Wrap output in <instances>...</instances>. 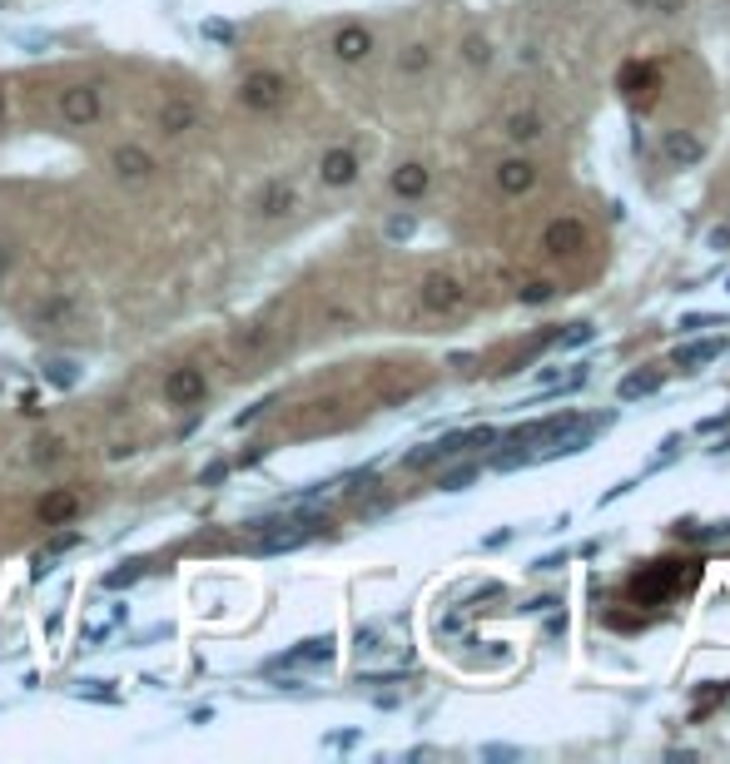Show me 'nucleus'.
<instances>
[{
  "label": "nucleus",
  "instance_id": "f257e3e1",
  "mask_svg": "<svg viewBox=\"0 0 730 764\" xmlns=\"http://www.w3.org/2000/svg\"><path fill=\"white\" fill-rule=\"evenodd\" d=\"M239 105L249 115H279L289 105V80L279 70H249L239 80Z\"/></svg>",
  "mask_w": 730,
  "mask_h": 764
},
{
  "label": "nucleus",
  "instance_id": "f03ea898",
  "mask_svg": "<svg viewBox=\"0 0 730 764\" xmlns=\"http://www.w3.org/2000/svg\"><path fill=\"white\" fill-rule=\"evenodd\" d=\"M497 442V427H467V432H447L442 442L433 447H418V452H408V467L418 472V467H433L442 457H457V452H477V447H492Z\"/></svg>",
  "mask_w": 730,
  "mask_h": 764
},
{
  "label": "nucleus",
  "instance_id": "7ed1b4c3",
  "mask_svg": "<svg viewBox=\"0 0 730 764\" xmlns=\"http://www.w3.org/2000/svg\"><path fill=\"white\" fill-rule=\"evenodd\" d=\"M105 115V100H100V85H65L60 90V120L70 129H95Z\"/></svg>",
  "mask_w": 730,
  "mask_h": 764
},
{
  "label": "nucleus",
  "instance_id": "20e7f679",
  "mask_svg": "<svg viewBox=\"0 0 730 764\" xmlns=\"http://www.w3.org/2000/svg\"><path fill=\"white\" fill-rule=\"evenodd\" d=\"M462 298H467V288H462V278L457 273H428L423 283H418V303H423V313H438V318H447V313H457L462 308Z\"/></svg>",
  "mask_w": 730,
  "mask_h": 764
},
{
  "label": "nucleus",
  "instance_id": "39448f33",
  "mask_svg": "<svg viewBox=\"0 0 730 764\" xmlns=\"http://www.w3.org/2000/svg\"><path fill=\"white\" fill-rule=\"evenodd\" d=\"M358 174H363V159H358L353 144L323 149V159H318V184L323 189H348V184H358Z\"/></svg>",
  "mask_w": 730,
  "mask_h": 764
},
{
  "label": "nucleus",
  "instance_id": "423d86ee",
  "mask_svg": "<svg viewBox=\"0 0 730 764\" xmlns=\"http://www.w3.org/2000/svg\"><path fill=\"white\" fill-rule=\"evenodd\" d=\"M204 397H209V378H204V368H194V363L169 368V378H164V402H169V407H199Z\"/></svg>",
  "mask_w": 730,
  "mask_h": 764
},
{
  "label": "nucleus",
  "instance_id": "0eeeda50",
  "mask_svg": "<svg viewBox=\"0 0 730 764\" xmlns=\"http://www.w3.org/2000/svg\"><path fill=\"white\" fill-rule=\"evenodd\" d=\"M373 30L368 25H338L333 30V40H328V50H333V60L338 65H363L368 55H373Z\"/></svg>",
  "mask_w": 730,
  "mask_h": 764
},
{
  "label": "nucleus",
  "instance_id": "6e6552de",
  "mask_svg": "<svg viewBox=\"0 0 730 764\" xmlns=\"http://www.w3.org/2000/svg\"><path fill=\"white\" fill-rule=\"evenodd\" d=\"M686 581H691V571H676V561H666V571H661V566H651V571H641L631 591H636V601H646V606H656V601H666V596H671L676 586H686Z\"/></svg>",
  "mask_w": 730,
  "mask_h": 764
},
{
  "label": "nucleus",
  "instance_id": "1a4fd4ad",
  "mask_svg": "<svg viewBox=\"0 0 730 764\" xmlns=\"http://www.w3.org/2000/svg\"><path fill=\"white\" fill-rule=\"evenodd\" d=\"M110 169H115L125 184H149L154 169H159V159L149 154L145 144H120V149L110 154Z\"/></svg>",
  "mask_w": 730,
  "mask_h": 764
},
{
  "label": "nucleus",
  "instance_id": "9d476101",
  "mask_svg": "<svg viewBox=\"0 0 730 764\" xmlns=\"http://www.w3.org/2000/svg\"><path fill=\"white\" fill-rule=\"evenodd\" d=\"M582 244H586V224H582V219H552V224L542 229V249H547L552 258H572Z\"/></svg>",
  "mask_w": 730,
  "mask_h": 764
},
{
  "label": "nucleus",
  "instance_id": "9b49d317",
  "mask_svg": "<svg viewBox=\"0 0 730 764\" xmlns=\"http://www.w3.org/2000/svg\"><path fill=\"white\" fill-rule=\"evenodd\" d=\"M40 526H70L75 516H80V492H70V487H50L45 497H40Z\"/></svg>",
  "mask_w": 730,
  "mask_h": 764
},
{
  "label": "nucleus",
  "instance_id": "f8f14e48",
  "mask_svg": "<svg viewBox=\"0 0 730 764\" xmlns=\"http://www.w3.org/2000/svg\"><path fill=\"white\" fill-rule=\"evenodd\" d=\"M194 125H199V105H194V100L169 95V100L159 105V134H164V139H179V134H189Z\"/></svg>",
  "mask_w": 730,
  "mask_h": 764
},
{
  "label": "nucleus",
  "instance_id": "ddd939ff",
  "mask_svg": "<svg viewBox=\"0 0 730 764\" xmlns=\"http://www.w3.org/2000/svg\"><path fill=\"white\" fill-rule=\"evenodd\" d=\"M388 189H393L398 199H408V204H413V199H423V194L433 189V169H428V164H418V159H408V164H398V169H393Z\"/></svg>",
  "mask_w": 730,
  "mask_h": 764
},
{
  "label": "nucleus",
  "instance_id": "4468645a",
  "mask_svg": "<svg viewBox=\"0 0 730 764\" xmlns=\"http://www.w3.org/2000/svg\"><path fill=\"white\" fill-rule=\"evenodd\" d=\"M661 159L676 164V169H691V164H701V139L691 129H666L661 134Z\"/></svg>",
  "mask_w": 730,
  "mask_h": 764
},
{
  "label": "nucleus",
  "instance_id": "2eb2a0df",
  "mask_svg": "<svg viewBox=\"0 0 730 764\" xmlns=\"http://www.w3.org/2000/svg\"><path fill=\"white\" fill-rule=\"evenodd\" d=\"M497 189H502V194H532V189H537V164L522 159V154H517V159H502V164H497Z\"/></svg>",
  "mask_w": 730,
  "mask_h": 764
},
{
  "label": "nucleus",
  "instance_id": "dca6fc26",
  "mask_svg": "<svg viewBox=\"0 0 730 764\" xmlns=\"http://www.w3.org/2000/svg\"><path fill=\"white\" fill-rule=\"evenodd\" d=\"M293 209H298V189H293L289 179H269L259 189V219H284Z\"/></svg>",
  "mask_w": 730,
  "mask_h": 764
},
{
  "label": "nucleus",
  "instance_id": "f3484780",
  "mask_svg": "<svg viewBox=\"0 0 730 764\" xmlns=\"http://www.w3.org/2000/svg\"><path fill=\"white\" fill-rule=\"evenodd\" d=\"M616 85H621V95H631V100H641L651 85H656V70L646 65V60H631V65H621V75H616Z\"/></svg>",
  "mask_w": 730,
  "mask_h": 764
},
{
  "label": "nucleus",
  "instance_id": "a211bd4d",
  "mask_svg": "<svg viewBox=\"0 0 730 764\" xmlns=\"http://www.w3.org/2000/svg\"><path fill=\"white\" fill-rule=\"evenodd\" d=\"M502 134H507L512 144H532V139H542V115H537V110H517V115H507Z\"/></svg>",
  "mask_w": 730,
  "mask_h": 764
},
{
  "label": "nucleus",
  "instance_id": "6ab92c4d",
  "mask_svg": "<svg viewBox=\"0 0 730 764\" xmlns=\"http://www.w3.org/2000/svg\"><path fill=\"white\" fill-rule=\"evenodd\" d=\"M656 387H661V368H641V373H626V378L616 382V397L621 402H636V397H646Z\"/></svg>",
  "mask_w": 730,
  "mask_h": 764
},
{
  "label": "nucleus",
  "instance_id": "aec40b11",
  "mask_svg": "<svg viewBox=\"0 0 730 764\" xmlns=\"http://www.w3.org/2000/svg\"><path fill=\"white\" fill-rule=\"evenodd\" d=\"M313 660H333V640L328 636H313V640H303V645H293L279 665H313Z\"/></svg>",
  "mask_w": 730,
  "mask_h": 764
},
{
  "label": "nucleus",
  "instance_id": "412c9836",
  "mask_svg": "<svg viewBox=\"0 0 730 764\" xmlns=\"http://www.w3.org/2000/svg\"><path fill=\"white\" fill-rule=\"evenodd\" d=\"M721 353H726V343H721V338H711V343H691V348H681V353H676V363H681V368H706V363H716Z\"/></svg>",
  "mask_w": 730,
  "mask_h": 764
},
{
  "label": "nucleus",
  "instance_id": "4be33fe9",
  "mask_svg": "<svg viewBox=\"0 0 730 764\" xmlns=\"http://www.w3.org/2000/svg\"><path fill=\"white\" fill-rule=\"evenodd\" d=\"M60 457H65V442H60V437L40 432V437L30 442V462H35V467H55Z\"/></svg>",
  "mask_w": 730,
  "mask_h": 764
},
{
  "label": "nucleus",
  "instance_id": "5701e85b",
  "mask_svg": "<svg viewBox=\"0 0 730 764\" xmlns=\"http://www.w3.org/2000/svg\"><path fill=\"white\" fill-rule=\"evenodd\" d=\"M398 70H403V75H428V70H433V50H428L423 40L408 45V50L398 55Z\"/></svg>",
  "mask_w": 730,
  "mask_h": 764
},
{
  "label": "nucleus",
  "instance_id": "b1692460",
  "mask_svg": "<svg viewBox=\"0 0 730 764\" xmlns=\"http://www.w3.org/2000/svg\"><path fill=\"white\" fill-rule=\"evenodd\" d=\"M462 60H467V65H477V70H482V65H492V40L472 30V35L462 40Z\"/></svg>",
  "mask_w": 730,
  "mask_h": 764
},
{
  "label": "nucleus",
  "instance_id": "393cba45",
  "mask_svg": "<svg viewBox=\"0 0 730 764\" xmlns=\"http://www.w3.org/2000/svg\"><path fill=\"white\" fill-rule=\"evenodd\" d=\"M80 541H85V531H75V526H60V531H55V536L45 541V551H40V556H50V561H55V556H65V551H75Z\"/></svg>",
  "mask_w": 730,
  "mask_h": 764
},
{
  "label": "nucleus",
  "instance_id": "a878e982",
  "mask_svg": "<svg viewBox=\"0 0 730 764\" xmlns=\"http://www.w3.org/2000/svg\"><path fill=\"white\" fill-rule=\"evenodd\" d=\"M140 576H145V561H125L120 571H110V576H105V591H130Z\"/></svg>",
  "mask_w": 730,
  "mask_h": 764
},
{
  "label": "nucleus",
  "instance_id": "bb28decb",
  "mask_svg": "<svg viewBox=\"0 0 730 764\" xmlns=\"http://www.w3.org/2000/svg\"><path fill=\"white\" fill-rule=\"evenodd\" d=\"M70 313H75V303H70V298H45V303L35 308V323H45V328H50V323L70 318Z\"/></svg>",
  "mask_w": 730,
  "mask_h": 764
},
{
  "label": "nucleus",
  "instance_id": "cd10ccee",
  "mask_svg": "<svg viewBox=\"0 0 730 764\" xmlns=\"http://www.w3.org/2000/svg\"><path fill=\"white\" fill-rule=\"evenodd\" d=\"M234 348H239L244 358H254V353H264V348H269V328H244V333L234 338Z\"/></svg>",
  "mask_w": 730,
  "mask_h": 764
},
{
  "label": "nucleus",
  "instance_id": "c85d7f7f",
  "mask_svg": "<svg viewBox=\"0 0 730 764\" xmlns=\"http://www.w3.org/2000/svg\"><path fill=\"white\" fill-rule=\"evenodd\" d=\"M413 229H418V214H393V219L383 224V234H388L393 244H403V239H413Z\"/></svg>",
  "mask_w": 730,
  "mask_h": 764
},
{
  "label": "nucleus",
  "instance_id": "c756f323",
  "mask_svg": "<svg viewBox=\"0 0 730 764\" xmlns=\"http://www.w3.org/2000/svg\"><path fill=\"white\" fill-rule=\"evenodd\" d=\"M199 35H204V40H219V45H234V40H239V30H234L229 20H204Z\"/></svg>",
  "mask_w": 730,
  "mask_h": 764
},
{
  "label": "nucleus",
  "instance_id": "7c9ffc66",
  "mask_svg": "<svg viewBox=\"0 0 730 764\" xmlns=\"http://www.w3.org/2000/svg\"><path fill=\"white\" fill-rule=\"evenodd\" d=\"M517 298H522V303H547V298H552V283H547V278H527Z\"/></svg>",
  "mask_w": 730,
  "mask_h": 764
},
{
  "label": "nucleus",
  "instance_id": "2f4dec72",
  "mask_svg": "<svg viewBox=\"0 0 730 764\" xmlns=\"http://www.w3.org/2000/svg\"><path fill=\"white\" fill-rule=\"evenodd\" d=\"M472 482H477V467H457V472H447V477H442L438 487H442V492H462V487H472Z\"/></svg>",
  "mask_w": 730,
  "mask_h": 764
},
{
  "label": "nucleus",
  "instance_id": "473e14b6",
  "mask_svg": "<svg viewBox=\"0 0 730 764\" xmlns=\"http://www.w3.org/2000/svg\"><path fill=\"white\" fill-rule=\"evenodd\" d=\"M75 695H90V700H120V695L110 690V680H80Z\"/></svg>",
  "mask_w": 730,
  "mask_h": 764
},
{
  "label": "nucleus",
  "instance_id": "72a5a7b5",
  "mask_svg": "<svg viewBox=\"0 0 730 764\" xmlns=\"http://www.w3.org/2000/svg\"><path fill=\"white\" fill-rule=\"evenodd\" d=\"M229 467H234V462H209V467L199 472V487H219V482L229 477Z\"/></svg>",
  "mask_w": 730,
  "mask_h": 764
},
{
  "label": "nucleus",
  "instance_id": "f704fd0d",
  "mask_svg": "<svg viewBox=\"0 0 730 764\" xmlns=\"http://www.w3.org/2000/svg\"><path fill=\"white\" fill-rule=\"evenodd\" d=\"M45 378L55 382V387H75V368L70 363H45Z\"/></svg>",
  "mask_w": 730,
  "mask_h": 764
},
{
  "label": "nucleus",
  "instance_id": "c9c22d12",
  "mask_svg": "<svg viewBox=\"0 0 730 764\" xmlns=\"http://www.w3.org/2000/svg\"><path fill=\"white\" fill-rule=\"evenodd\" d=\"M10 268H15V249H10V244L0 239V283L10 278Z\"/></svg>",
  "mask_w": 730,
  "mask_h": 764
},
{
  "label": "nucleus",
  "instance_id": "e433bc0d",
  "mask_svg": "<svg viewBox=\"0 0 730 764\" xmlns=\"http://www.w3.org/2000/svg\"><path fill=\"white\" fill-rule=\"evenodd\" d=\"M711 249L716 254H730V229H711Z\"/></svg>",
  "mask_w": 730,
  "mask_h": 764
},
{
  "label": "nucleus",
  "instance_id": "4c0bfd02",
  "mask_svg": "<svg viewBox=\"0 0 730 764\" xmlns=\"http://www.w3.org/2000/svg\"><path fill=\"white\" fill-rule=\"evenodd\" d=\"M591 333H596V328H572V333H562V343H572V348H577V343H586V338H591Z\"/></svg>",
  "mask_w": 730,
  "mask_h": 764
},
{
  "label": "nucleus",
  "instance_id": "58836bf2",
  "mask_svg": "<svg viewBox=\"0 0 730 764\" xmlns=\"http://www.w3.org/2000/svg\"><path fill=\"white\" fill-rule=\"evenodd\" d=\"M259 457H264V447H249V452H239V462H234V467H254Z\"/></svg>",
  "mask_w": 730,
  "mask_h": 764
},
{
  "label": "nucleus",
  "instance_id": "ea45409f",
  "mask_svg": "<svg viewBox=\"0 0 730 764\" xmlns=\"http://www.w3.org/2000/svg\"><path fill=\"white\" fill-rule=\"evenodd\" d=\"M656 10H666V15H676V10H681V0H656Z\"/></svg>",
  "mask_w": 730,
  "mask_h": 764
},
{
  "label": "nucleus",
  "instance_id": "a19ab883",
  "mask_svg": "<svg viewBox=\"0 0 730 764\" xmlns=\"http://www.w3.org/2000/svg\"><path fill=\"white\" fill-rule=\"evenodd\" d=\"M0 125H5V90H0Z\"/></svg>",
  "mask_w": 730,
  "mask_h": 764
}]
</instances>
